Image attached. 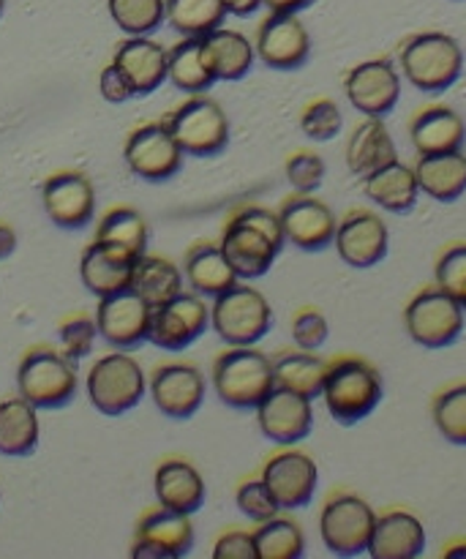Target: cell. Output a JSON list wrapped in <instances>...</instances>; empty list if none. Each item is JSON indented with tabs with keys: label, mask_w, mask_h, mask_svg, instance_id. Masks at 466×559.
<instances>
[{
	"label": "cell",
	"mask_w": 466,
	"mask_h": 559,
	"mask_svg": "<svg viewBox=\"0 0 466 559\" xmlns=\"http://www.w3.org/2000/svg\"><path fill=\"white\" fill-rule=\"evenodd\" d=\"M385 396L380 369L363 355H336L327 360L322 399L327 413L342 426H355L369 418Z\"/></svg>",
	"instance_id": "6da1fadb"
},
{
	"label": "cell",
	"mask_w": 466,
	"mask_h": 559,
	"mask_svg": "<svg viewBox=\"0 0 466 559\" xmlns=\"http://www.w3.org/2000/svg\"><path fill=\"white\" fill-rule=\"evenodd\" d=\"M398 69L404 80L423 93H442L464 74V49L451 33L420 31L398 47Z\"/></svg>",
	"instance_id": "7a4b0ae2"
},
{
	"label": "cell",
	"mask_w": 466,
	"mask_h": 559,
	"mask_svg": "<svg viewBox=\"0 0 466 559\" xmlns=\"http://www.w3.org/2000/svg\"><path fill=\"white\" fill-rule=\"evenodd\" d=\"M213 388L232 409H256L276 388L273 364L254 347H229L213 360Z\"/></svg>",
	"instance_id": "3957f363"
},
{
	"label": "cell",
	"mask_w": 466,
	"mask_h": 559,
	"mask_svg": "<svg viewBox=\"0 0 466 559\" xmlns=\"http://www.w3.org/2000/svg\"><path fill=\"white\" fill-rule=\"evenodd\" d=\"M464 322V306L437 284L418 289L404 309V328L409 338L426 349L453 347L462 338Z\"/></svg>",
	"instance_id": "277c9868"
},
{
	"label": "cell",
	"mask_w": 466,
	"mask_h": 559,
	"mask_svg": "<svg viewBox=\"0 0 466 559\" xmlns=\"http://www.w3.org/2000/svg\"><path fill=\"white\" fill-rule=\"evenodd\" d=\"M189 156H216L229 145V118L205 93H189L183 104L164 115L162 120Z\"/></svg>",
	"instance_id": "5b68a950"
},
{
	"label": "cell",
	"mask_w": 466,
	"mask_h": 559,
	"mask_svg": "<svg viewBox=\"0 0 466 559\" xmlns=\"http://www.w3.org/2000/svg\"><path fill=\"white\" fill-rule=\"evenodd\" d=\"M211 325L229 347H254L273 328V309L260 289L235 284L213 298Z\"/></svg>",
	"instance_id": "8992f818"
},
{
	"label": "cell",
	"mask_w": 466,
	"mask_h": 559,
	"mask_svg": "<svg viewBox=\"0 0 466 559\" xmlns=\"http://www.w3.org/2000/svg\"><path fill=\"white\" fill-rule=\"evenodd\" d=\"M377 511L349 489H336L320 511V535L336 557H360L369 551Z\"/></svg>",
	"instance_id": "52a82bcc"
},
{
	"label": "cell",
	"mask_w": 466,
	"mask_h": 559,
	"mask_svg": "<svg viewBox=\"0 0 466 559\" xmlns=\"http://www.w3.org/2000/svg\"><path fill=\"white\" fill-rule=\"evenodd\" d=\"M20 396L36 409H63L76 396L74 360L49 347H33L16 369Z\"/></svg>",
	"instance_id": "ba28073f"
},
{
	"label": "cell",
	"mask_w": 466,
	"mask_h": 559,
	"mask_svg": "<svg viewBox=\"0 0 466 559\" xmlns=\"http://www.w3.org/2000/svg\"><path fill=\"white\" fill-rule=\"evenodd\" d=\"M147 391V380L142 366L123 349L104 355L87 374V396L101 415H123L142 402Z\"/></svg>",
	"instance_id": "9c48e42d"
},
{
	"label": "cell",
	"mask_w": 466,
	"mask_h": 559,
	"mask_svg": "<svg viewBox=\"0 0 466 559\" xmlns=\"http://www.w3.org/2000/svg\"><path fill=\"white\" fill-rule=\"evenodd\" d=\"M211 325V309L196 293H178L175 298L151 309V333L147 342L158 349L180 353L189 349Z\"/></svg>",
	"instance_id": "30bf717a"
},
{
	"label": "cell",
	"mask_w": 466,
	"mask_h": 559,
	"mask_svg": "<svg viewBox=\"0 0 466 559\" xmlns=\"http://www.w3.org/2000/svg\"><path fill=\"white\" fill-rule=\"evenodd\" d=\"M344 93L358 112L385 118L402 98V74L393 58L380 55L353 66L344 76Z\"/></svg>",
	"instance_id": "8fae6325"
},
{
	"label": "cell",
	"mask_w": 466,
	"mask_h": 559,
	"mask_svg": "<svg viewBox=\"0 0 466 559\" xmlns=\"http://www.w3.org/2000/svg\"><path fill=\"white\" fill-rule=\"evenodd\" d=\"M262 480L267 484L271 495L276 497L282 511H298L306 508L316 495L320 484V467L311 453L287 445L284 451L273 453L262 467Z\"/></svg>",
	"instance_id": "7c38bea8"
},
{
	"label": "cell",
	"mask_w": 466,
	"mask_h": 559,
	"mask_svg": "<svg viewBox=\"0 0 466 559\" xmlns=\"http://www.w3.org/2000/svg\"><path fill=\"white\" fill-rule=\"evenodd\" d=\"M147 391H151L158 413L175 420H186L205 402L207 382L205 374L194 364L172 360V364H158L153 369L151 380H147Z\"/></svg>",
	"instance_id": "4fadbf2b"
},
{
	"label": "cell",
	"mask_w": 466,
	"mask_h": 559,
	"mask_svg": "<svg viewBox=\"0 0 466 559\" xmlns=\"http://www.w3.org/2000/svg\"><path fill=\"white\" fill-rule=\"evenodd\" d=\"M123 156L131 173L151 183H162L180 173L186 153L180 151L167 126L158 120V123H145L131 131L123 145Z\"/></svg>",
	"instance_id": "5bb4252c"
},
{
	"label": "cell",
	"mask_w": 466,
	"mask_h": 559,
	"mask_svg": "<svg viewBox=\"0 0 466 559\" xmlns=\"http://www.w3.org/2000/svg\"><path fill=\"white\" fill-rule=\"evenodd\" d=\"M278 222H282L284 238L298 246L300 251H309V254L333 246L338 227L336 213L331 211L327 202L316 200L314 194H298V191L282 202Z\"/></svg>",
	"instance_id": "9a60e30c"
},
{
	"label": "cell",
	"mask_w": 466,
	"mask_h": 559,
	"mask_svg": "<svg viewBox=\"0 0 466 559\" xmlns=\"http://www.w3.org/2000/svg\"><path fill=\"white\" fill-rule=\"evenodd\" d=\"M41 200L49 222L69 233L85 229L96 213V189L91 178L76 169L49 175L47 183L41 186Z\"/></svg>",
	"instance_id": "2e32d148"
},
{
	"label": "cell",
	"mask_w": 466,
	"mask_h": 559,
	"mask_svg": "<svg viewBox=\"0 0 466 559\" xmlns=\"http://www.w3.org/2000/svg\"><path fill=\"white\" fill-rule=\"evenodd\" d=\"M151 309L147 300H142L134 289L98 298L96 328L98 336L115 349H136L147 342L151 333Z\"/></svg>",
	"instance_id": "e0dca14e"
},
{
	"label": "cell",
	"mask_w": 466,
	"mask_h": 559,
	"mask_svg": "<svg viewBox=\"0 0 466 559\" xmlns=\"http://www.w3.org/2000/svg\"><path fill=\"white\" fill-rule=\"evenodd\" d=\"M338 257L353 267L380 265L391 249V233L380 213L369 207H355L338 222L336 238H333Z\"/></svg>",
	"instance_id": "ac0fdd59"
},
{
	"label": "cell",
	"mask_w": 466,
	"mask_h": 559,
	"mask_svg": "<svg viewBox=\"0 0 466 559\" xmlns=\"http://www.w3.org/2000/svg\"><path fill=\"white\" fill-rule=\"evenodd\" d=\"M254 52L271 69L295 71L309 60L311 36L298 14H273L262 20L256 27Z\"/></svg>",
	"instance_id": "d6986e66"
},
{
	"label": "cell",
	"mask_w": 466,
	"mask_h": 559,
	"mask_svg": "<svg viewBox=\"0 0 466 559\" xmlns=\"http://www.w3.org/2000/svg\"><path fill=\"white\" fill-rule=\"evenodd\" d=\"M256 424L267 440L278 445H295L314 429V407L311 399L276 385L256 407Z\"/></svg>",
	"instance_id": "ffe728a7"
},
{
	"label": "cell",
	"mask_w": 466,
	"mask_h": 559,
	"mask_svg": "<svg viewBox=\"0 0 466 559\" xmlns=\"http://www.w3.org/2000/svg\"><path fill=\"white\" fill-rule=\"evenodd\" d=\"M136 262H140V257L131 254L123 246L109 243V240H93V243L82 251V284H85L96 298L126 293V289H131Z\"/></svg>",
	"instance_id": "44dd1931"
},
{
	"label": "cell",
	"mask_w": 466,
	"mask_h": 559,
	"mask_svg": "<svg viewBox=\"0 0 466 559\" xmlns=\"http://www.w3.org/2000/svg\"><path fill=\"white\" fill-rule=\"evenodd\" d=\"M194 546V524L186 513L151 508L136 524L131 557H186Z\"/></svg>",
	"instance_id": "7402d4cb"
},
{
	"label": "cell",
	"mask_w": 466,
	"mask_h": 559,
	"mask_svg": "<svg viewBox=\"0 0 466 559\" xmlns=\"http://www.w3.org/2000/svg\"><path fill=\"white\" fill-rule=\"evenodd\" d=\"M426 549V527L418 513L407 508H387L377 513L369 551L374 559H415Z\"/></svg>",
	"instance_id": "603a6c76"
},
{
	"label": "cell",
	"mask_w": 466,
	"mask_h": 559,
	"mask_svg": "<svg viewBox=\"0 0 466 559\" xmlns=\"http://www.w3.org/2000/svg\"><path fill=\"white\" fill-rule=\"evenodd\" d=\"M218 246H222L224 257L229 260L232 271L238 273V278L265 276L273 267V262H276V257L282 254V249L262 229L238 222L232 216L224 224L222 243Z\"/></svg>",
	"instance_id": "cb8c5ba5"
},
{
	"label": "cell",
	"mask_w": 466,
	"mask_h": 559,
	"mask_svg": "<svg viewBox=\"0 0 466 559\" xmlns=\"http://www.w3.org/2000/svg\"><path fill=\"white\" fill-rule=\"evenodd\" d=\"M409 140H413L418 156L464 151L466 123L456 109L445 107V104H429L409 120Z\"/></svg>",
	"instance_id": "d4e9b609"
},
{
	"label": "cell",
	"mask_w": 466,
	"mask_h": 559,
	"mask_svg": "<svg viewBox=\"0 0 466 559\" xmlns=\"http://www.w3.org/2000/svg\"><path fill=\"white\" fill-rule=\"evenodd\" d=\"M112 63L123 71L134 96H147L167 80V49L147 36L126 38Z\"/></svg>",
	"instance_id": "484cf974"
},
{
	"label": "cell",
	"mask_w": 466,
	"mask_h": 559,
	"mask_svg": "<svg viewBox=\"0 0 466 559\" xmlns=\"http://www.w3.org/2000/svg\"><path fill=\"white\" fill-rule=\"evenodd\" d=\"M153 489H156L158 506L167 508V511L194 516L205 506V480H202L200 469L183 459H167V462L158 464Z\"/></svg>",
	"instance_id": "4316f807"
},
{
	"label": "cell",
	"mask_w": 466,
	"mask_h": 559,
	"mask_svg": "<svg viewBox=\"0 0 466 559\" xmlns=\"http://www.w3.org/2000/svg\"><path fill=\"white\" fill-rule=\"evenodd\" d=\"M396 142H393L387 126L382 123V118L366 115V118L355 126L353 134H349L347 167L353 169V175H358V178L363 180L366 175L387 167V164L396 162Z\"/></svg>",
	"instance_id": "83f0119b"
},
{
	"label": "cell",
	"mask_w": 466,
	"mask_h": 559,
	"mask_svg": "<svg viewBox=\"0 0 466 559\" xmlns=\"http://www.w3.org/2000/svg\"><path fill=\"white\" fill-rule=\"evenodd\" d=\"M183 278L202 298H216L224 289L238 284V273L232 271L229 260L224 257L222 246L211 243V240H200V243L186 251Z\"/></svg>",
	"instance_id": "f1b7e54d"
},
{
	"label": "cell",
	"mask_w": 466,
	"mask_h": 559,
	"mask_svg": "<svg viewBox=\"0 0 466 559\" xmlns=\"http://www.w3.org/2000/svg\"><path fill=\"white\" fill-rule=\"evenodd\" d=\"M363 194L374 205H380L387 213H409L418 205L420 186L415 178V167L404 162H391L387 167L363 178Z\"/></svg>",
	"instance_id": "f546056e"
},
{
	"label": "cell",
	"mask_w": 466,
	"mask_h": 559,
	"mask_svg": "<svg viewBox=\"0 0 466 559\" xmlns=\"http://www.w3.org/2000/svg\"><path fill=\"white\" fill-rule=\"evenodd\" d=\"M167 80L178 91L205 93L211 91L216 74H213L211 55H207L205 38L183 36L172 49H167Z\"/></svg>",
	"instance_id": "4dcf8cb0"
},
{
	"label": "cell",
	"mask_w": 466,
	"mask_h": 559,
	"mask_svg": "<svg viewBox=\"0 0 466 559\" xmlns=\"http://www.w3.org/2000/svg\"><path fill=\"white\" fill-rule=\"evenodd\" d=\"M415 178L423 194L437 202H456L466 191V153H434V156H418Z\"/></svg>",
	"instance_id": "1f68e13d"
},
{
	"label": "cell",
	"mask_w": 466,
	"mask_h": 559,
	"mask_svg": "<svg viewBox=\"0 0 466 559\" xmlns=\"http://www.w3.org/2000/svg\"><path fill=\"white\" fill-rule=\"evenodd\" d=\"M273 364V382L278 388H287V391L300 393V396L311 399L322 396V382H325L327 360H322L320 355L309 353V349H287V353H278L276 358H271Z\"/></svg>",
	"instance_id": "d6a6232c"
},
{
	"label": "cell",
	"mask_w": 466,
	"mask_h": 559,
	"mask_svg": "<svg viewBox=\"0 0 466 559\" xmlns=\"http://www.w3.org/2000/svg\"><path fill=\"white\" fill-rule=\"evenodd\" d=\"M205 47L211 55L213 74L222 82H238L254 66V44L238 31H227V27H216L213 33H207Z\"/></svg>",
	"instance_id": "836d02e7"
},
{
	"label": "cell",
	"mask_w": 466,
	"mask_h": 559,
	"mask_svg": "<svg viewBox=\"0 0 466 559\" xmlns=\"http://www.w3.org/2000/svg\"><path fill=\"white\" fill-rule=\"evenodd\" d=\"M38 445V415L25 399L0 402V456H31Z\"/></svg>",
	"instance_id": "e575fe53"
},
{
	"label": "cell",
	"mask_w": 466,
	"mask_h": 559,
	"mask_svg": "<svg viewBox=\"0 0 466 559\" xmlns=\"http://www.w3.org/2000/svg\"><path fill=\"white\" fill-rule=\"evenodd\" d=\"M183 271L172 260L142 254L140 262L134 265L131 289L151 306H158L164 300L175 298L178 293H183Z\"/></svg>",
	"instance_id": "d590c367"
},
{
	"label": "cell",
	"mask_w": 466,
	"mask_h": 559,
	"mask_svg": "<svg viewBox=\"0 0 466 559\" xmlns=\"http://www.w3.org/2000/svg\"><path fill=\"white\" fill-rule=\"evenodd\" d=\"M251 538H254L256 559H300L306 551V535L300 524L282 513L256 524Z\"/></svg>",
	"instance_id": "8d00e7d4"
},
{
	"label": "cell",
	"mask_w": 466,
	"mask_h": 559,
	"mask_svg": "<svg viewBox=\"0 0 466 559\" xmlns=\"http://www.w3.org/2000/svg\"><path fill=\"white\" fill-rule=\"evenodd\" d=\"M167 3V22L180 36H207L224 25L222 0H164Z\"/></svg>",
	"instance_id": "74e56055"
},
{
	"label": "cell",
	"mask_w": 466,
	"mask_h": 559,
	"mask_svg": "<svg viewBox=\"0 0 466 559\" xmlns=\"http://www.w3.org/2000/svg\"><path fill=\"white\" fill-rule=\"evenodd\" d=\"M147 235L151 233H147V222L142 218V213L129 205H118L104 213L96 229V240H109V243L123 246V249H129L136 257L147 251Z\"/></svg>",
	"instance_id": "f35d334b"
},
{
	"label": "cell",
	"mask_w": 466,
	"mask_h": 559,
	"mask_svg": "<svg viewBox=\"0 0 466 559\" xmlns=\"http://www.w3.org/2000/svg\"><path fill=\"white\" fill-rule=\"evenodd\" d=\"M431 418L447 442L466 448V380L451 382L434 393Z\"/></svg>",
	"instance_id": "ab89813d"
},
{
	"label": "cell",
	"mask_w": 466,
	"mask_h": 559,
	"mask_svg": "<svg viewBox=\"0 0 466 559\" xmlns=\"http://www.w3.org/2000/svg\"><path fill=\"white\" fill-rule=\"evenodd\" d=\"M115 25L129 36H151L167 20L164 0H109Z\"/></svg>",
	"instance_id": "60d3db41"
},
{
	"label": "cell",
	"mask_w": 466,
	"mask_h": 559,
	"mask_svg": "<svg viewBox=\"0 0 466 559\" xmlns=\"http://www.w3.org/2000/svg\"><path fill=\"white\" fill-rule=\"evenodd\" d=\"M344 115L333 98H314L300 112V131L314 142H327L342 134Z\"/></svg>",
	"instance_id": "b9f144b4"
},
{
	"label": "cell",
	"mask_w": 466,
	"mask_h": 559,
	"mask_svg": "<svg viewBox=\"0 0 466 559\" xmlns=\"http://www.w3.org/2000/svg\"><path fill=\"white\" fill-rule=\"evenodd\" d=\"M434 284L464 304L466 300V240L447 243L434 262Z\"/></svg>",
	"instance_id": "7bdbcfd3"
},
{
	"label": "cell",
	"mask_w": 466,
	"mask_h": 559,
	"mask_svg": "<svg viewBox=\"0 0 466 559\" xmlns=\"http://www.w3.org/2000/svg\"><path fill=\"white\" fill-rule=\"evenodd\" d=\"M235 502H238L240 513H243L246 519H251L254 524L267 522V519L282 513L276 497L271 495V489H267V484L262 478L243 480V484L238 486V491H235Z\"/></svg>",
	"instance_id": "ee69618b"
},
{
	"label": "cell",
	"mask_w": 466,
	"mask_h": 559,
	"mask_svg": "<svg viewBox=\"0 0 466 559\" xmlns=\"http://www.w3.org/2000/svg\"><path fill=\"white\" fill-rule=\"evenodd\" d=\"M287 173L289 186H292L298 194H314L322 183H325V162H322L320 153L314 151H298L287 158Z\"/></svg>",
	"instance_id": "f6af8a7d"
},
{
	"label": "cell",
	"mask_w": 466,
	"mask_h": 559,
	"mask_svg": "<svg viewBox=\"0 0 466 559\" xmlns=\"http://www.w3.org/2000/svg\"><path fill=\"white\" fill-rule=\"evenodd\" d=\"M60 336V353L69 360H82L93 353V342L98 336L96 320L87 314H76L71 320H65L58 331Z\"/></svg>",
	"instance_id": "bcb514c9"
},
{
	"label": "cell",
	"mask_w": 466,
	"mask_h": 559,
	"mask_svg": "<svg viewBox=\"0 0 466 559\" xmlns=\"http://www.w3.org/2000/svg\"><path fill=\"white\" fill-rule=\"evenodd\" d=\"M327 336H331V325H327V317L322 314L314 306H306L298 314L292 317V342L300 349H309L316 353L320 347H325Z\"/></svg>",
	"instance_id": "7dc6e473"
},
{
	"label": "cell",
	"mask_w": 466,
	"mask_h": 559,
	"mask_svg": "<svg viewBox=\"0 0 466 559\" xmlns=\"http://www.w3.org/2000/svg\"><path fill=\"white\" fill-rule=\"evenodd\" d=\"M232 218H238V222H246V224H251V227L262 229V233H265L267 238H271L273 243L278 246V249H284V243H287V238H284L282 222H278V213L267 211V207L246 205V207H240V211H235Z\"/></svg>",
	"instance_id": "c3c4849f"
},
{
	"label": "cell",
	"mask_w": 466,
	"mask_h": 559,
	"mask_svg": "<svg viewBox=\"0 0 466 559\" xmlns=\"http://www.w3.org/2000/svg\"><path fill=\"white\" fill-rule=\"evenodd\" d=\"M213 557L216 559H256L254 538L246 530H227L218 535L216 546H213Z\"/></svg>",
	"instance_id": "681fc988"
},
{
	"label": "cell",
	"mask_w": 466,
	"mask_h": 559,
	"mask_svg": "<svg viewBox=\"0 0 466 559\" xmlns=\"http://www.w3.org/2000/svg\"><path fill=\"white\" fill-rule=\"evenodd\" d=\"M98 91H101V96L107 98L109 104H126L129 98H134L129 80H126L123 71L115 63H109L107 69L101 71V76H98Z\"/></svg>",
	"instance_id": "f907efd6"
},
{
	"label": "cell",
	"mask_w": 466,
	"mask_h": 559,
	"mask_svg": "<svg viewBox=\"0 0 466 559\" xmlns=\"http://www.w3.org/2000/svg\"><path fill=\"white\" fill-rule=\"evenodd\" d=\"M311 3H314V0H262V5H267L273 14H300V11L309 9Z\"/></svg>",
	"instance_id": "816d5d0a"
},
{
	"label": "cell",
	"mask_w": 466,
	"mask_h": 559,
	"mask_svg": "<svg viewBox=\"0 0 466 559\" xmlns=\"http://www.w3.org/2000/svg\"><path fill=\"white\" fill-rule=\"evenodd\" d=\"M222 3L232 16H251L262 9V0H222Z\"/></svg>",
	"instance_id": "f5cc1de1"
},
{
	"label": "cell",
	"mask_w": 466,
	"mask_h": 559,
	"mask_svg": "<svg viewBox=\"0 0 466 559\" xmlns=\"http://www.w3.org/2000/svg\"><path fill=\"white\" fill-rule=\"evenodd\" d=\"M16 249V233L9 224H0V260H9Z\"/></svg>",
	"instance_id": "db71d44e"
},
{
	"label": "cell",
	"mask_w": 466,
	"mask_h": 559,
	"mask_svg": "<svg viewBox=\"0 0 466 559\" xmlns=\"http://www.w3.org/2000/svg\"><path fill=\"white\" fill-rule=\"evenodd\" d=\"M442 557L445 559H462L466 557V538H453L442 546Z\"/></svg>",
	"instance_id": "11a10c76"
},
{
	"label": "cell",
	"mask_w": 466,
	"mask_h": 559,
	"mask_svg": "<svg viewBox=\"0 0 466 559\" xmlns=\"http://www.w3.org/2000/svg\"><path fill=\"white\" fill-rule=\"evenodd\" d=\"M3 5H5V0H0V14H3Z\"/></svg>",
	"instance_id": "9f6ffc18"
},
{
	"label": "cell",
	"mask_w": 466,
	"mask_h": 559,
	"mask_svg": "<svg viewBox=\"0 0 466 559\" xmlns=\"http://www.w3.org/2000/svg\"><path fill=\"white\" fill-rule=\"evenodd\" d=\"M462 306H464V314H466V300H464V304H462Z\"/></svg>",
	"instance_id": "6f0895ef"
}]
</instances>
